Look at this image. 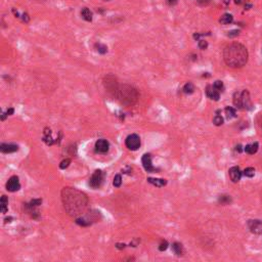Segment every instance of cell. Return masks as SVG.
<instances>
[{
    "instance_id": "obj_1",
    "label": "cell",
    "mask_w": 262,
    "mask_h": 262,
    "mask_svg": "<svg viewBox=\"0 0 262 262\" xmlns=\"http://www.w3.org/2000/svg\"><path fill=\"white\" fill-rule=\"evenodd\" d=\"M62 202L66 212L72 217H80L85 213L88 206L86 193L75 188H64L62 191Z\"/></svg>"
},
{
    "instance_id": "obj_2",
    "label": "cell",
    "mask_w": 262,
    "mask_h": 262,
    "mask_svg": "<svg viewBox=\"0 0 262 262\" xmlns=\"http://www.w3.org/2000/svg\"><path fill=\"white\" fill-rule=\"evenodd\" d=\"M248 50L243 44L231 43L224 48L223 60L228 67L242 68L248 62Z\"/></svg>"
},
{
    "instance_id": "obj_3",
    "label": "cell",
    "mask_w": 262,
    "mask_h": 262,
    "mask_svg": "<svg viewBox=\"0 0 262 262\" xmlns=\"http://www.w3.org/2000/svg\"><path fill=\"white\" fill-rule=\"evenodd\" d=\"M114 96L121 103L125 106H130L137 100L138 92L135 88L130 85H119L117 91L115 92Z\"/></svg>"
},
{
    "instance_id": "obj_4",
    "label": "cell",
    "mask_w": 262,
    "mask_h": 262,
    "mask_svg": "<svg viewBox=\"0 0 262 262\" xmlns=\"http://www.w3.org/2000/svg\"><path fill=\"white\" fill-rule=\"evenodd\" d=\"M234 105L240 110H250L252 107V102L249 92L247 90L236 92L234 95Z\"/></svg>"
},
{
    "instance_id": "obj_5",
    "label": "cell",
    "mask_w": 262,
    "mask_h": 262,
    "mask_svg": "<svg viewBox=\"0 0 262 262\" xmlns=\"http://www.w3.org/2000/svg\"><path fill=\"white\" fill-rule=\"evenodd\" d=\"M100 212L96 210H90L87 213H84V216H80L76 218V223L81 226H89L94 222L98 221L100 218Z\"/></svg>"
},
{
    "instance_id": "obj_6",
    "label": "cell",
    "mask_w": 262,
    "mask_h": 262,
    "mask_svg": "<svg viewBox=\"0 0 262 262\" xmlns=\"http://www.w3.org/2000/svg\"><path fill=\"white\" fill-rule=\"evenodd\" d=\"M105 178V173L102 170H95L89 179V186L93 189H98L102 186Z\"/></svg>"
},
{
    "instance_id": "obj_7",
    "label": "cell",
    "mask_w": 262,
    "mask_h": 262,
    "mask_svg": "<svg viewBox=\"0 0 262 262\" xmlns=\"http://www.w3.org/2000/svg\"><path fill=\"white\" fill-rule=\"evenodd\" d=\"M125 145L130 150H136L141 146V137L137 134H130L125 139Z\"/></svg>"
},
{
    "instance_id": "obj_8",
    "label": "cell",
    "mask_w": 262,
    "mask_h": 262,
    "mask_svg": "<svg viewBox=\"0 0 262 262\" xmlns=\"http://www.w3.org/2000/svg\"><path fill=\"white\" fill-rule=\"evenodd\" d=\"M103 84H105V87L107 89V91L110 93H112L114 95L115 92L117 91L118 87H119V84L117 83V80L116 78L112 75H109V76H107L105 78V80H103Z\"/></svg>"
},
{
    "instance_id": "obj_9",
    "label": "cell",
    "mask_w": 262,
    "mask_h": 262,
    "mask_svg": "<svg viewBox=\"0 0 262 262\" xmlns=\"http://www.w3.org/2000/svg\"><path fill=\"white\" fill-rule=\"evenodd\" d=\"M141 163H142V166H143V168H145V170L146 172H150V173H155V172L159 171L156 167L153 166L152 156H150V154H145V155L142 156Z\"/></svg>"
},
{
    "instance_id": "obj_10",
    "label": "cell",
    "mask_w": 262,
    "mask_h": 262,
    "mask_svg": "<svg viewBox=\"0 0 262 262\" xmlns=\"http://www.w3.org/2000/svg\"><path fill=\"white\" fill-rule=\"evenodd\" d=\"M20 188H21V183L19 180V177L16 176V175L10 177L8 179V181L6 182V189L8 192L14 193V192L19 191Z\"/></svg>"
},
{
    "instance_id": "obj_11",
    "label": "cell",
    "mask_w": 262,
    "mask_h": 262,
    "mask_svg": "<svg viewBox=\"0 0 262 262\" xmlns=\"http://www.w3.org/2000/svg\"><path fill=\"white\" fill-rule=\"evenodd\" d=\"M248 226L252 234H254V235L262 234V222L260 220H249Z\"/></svg>"
},
{
    "instance_id": "obj_12",
    "label": "cell",
    "mask_w": 262,
    "mask_h": 262,
    "mask_svg": "<svg viewBox=\"0 0 262 262\" xmlns=\"http://www.w3.org/2000/svg\"><path fill=\"white\" fill-rule=\"evenodd\" d=\"M110 143L106 139H98L95 142V150L99 154H106L109 152Z\"/></svg>"
},
{
    "instance_id": "obj_13",
    "label": "cell",
    "mask_w": 262,
    "mask_h": 262,
    "mask_svg": "<svg viewBox=\"0 0 262 262\" xmlns=\"http://www.w3.org/2000/svg\"><path fill=\"white\" fill-rule=\"evenodd\" d=\"M228 173H229V177H231V179L232 180V182H238L241 180V177H242V175H243V172L240 170V168L239 167H231V169H229L228 171Z\"/></svg>"
},
{
    "instance_id": "obj_14",
    "label": "cell",
    "mask_w": 262,
    "mask_h": 262,
    "mask_svg": "<svg viewBox=\"0 0 262 262\" xmlns=\"http://www.w3.org/2000/svg\"><path fill=\"white\" fill-rule=\"evenodd\" d=\"M206 94L209 98L213 100H218L220 98V91H218L213 85H208L206 88Z\"/></svg>"
},
{
    "instance_id": "obj_15",
    "label": "cell",
    "mask_w": 262,
    "mask_h": 262,
    "mask_svg": "<svg viewBox=\"0 0 262 262\" xmlns=\"http://www.w3.org/2000/svg\"><path fill=\"white\" fill-rule=\"evenodd\" d=\"M19 150V145H12V143H1L0 145V150L4 154H10L14 153Z\"/></svg>"
},
{
    "instance_id": "obj_16",
    "label": "cell",
    "mask_w": 262,
    "mask_h": 262,
    "mask_svg": "<svg viewBox=\"0 0 262 262\" xmlns=\"http://www.w3.org/2000/svg\"><path fill=\"white\" fill-rule=\"evenodd\" d=\"M148 181L150 183H152L153 185L158 186V188H162V186H165L167 184V180L166 179H161V178H152L149 177Z\"/></svg>"
},
{
    "instance_id": "obj_17",
    "label": "cell",
    "mask_w": 262,
    "mask_h": 262,
    "mask_svg": "<svg viewBox=\"0 0 262 262\" xmlns=\"http://www.w3.org/2000/svg\"><path fill=\"white\" fill-rule=\"evenodd\" d=\"M43 141H45V143L47 145H52L53 143H55L56 141H53L51 138V131H50V129L48 128H45L44 130V137H43Z\"/></svg>"
},
{
    "instance_id": "obj_18",
    "label": "cell",
    "mask_w": 262,
    "mask_h": 262,
    "mask_svg": "<svg viewBox=\"0 0 262 262\" xmlns=\"http://www.w3.org/2000/svg\"><path fill=\"white\" fill-rule=\"evenodd\" d=\"M258 148H259L258 142H254V143H251V145H247L244 150H245V152L247 154H249V155H254L255 153H257Z\"/></svg>"
},
{
    "instance_id": "obj_19",
    "label": "cell",
    "mask_w": 262,
    "mask_h": 262,
    "mask_svg": "<svg viewBox=\"0 0 262 262\" xmlns=\"http://www.w3.org/2000/svg\"><path fill=\"white\" fill-rule=\"evenodd\" d=\"M7 205H8V199H7L6 196H2L1 199H0V210H1L2 213H6L8 208H7Z\"/></svg>"
},
{
    "instance_id": "obj_20",
    "label": "cell",
    "mask_w": 262,
    "mask_h": 262,
    "mask_svg": "<svg viewBox=\"0 0 262 262\" xmlns=\"http://www.w3.org/2000/svg\"><path fill=\"white\" fill-rule=\"evenodd\" d=\"M172 249H173L174 253L176 254L177 256H180L183 254V246H182L180 243H174L173 245H172Z\"/></svg>"
},
{
    "instance_id": "obj_21",
    "label": "cell",
    "mask_w": 262,
    "mask_h": 262,
    "mask_svg": "<svg viewBox=\"0 0 262 262\" xmlns=\"http://www.w3.org/2000/svg\"><path fill=\"white\" fill-rule=\"evenodd\" d=\"M81 16H82V17H83L85 21H92V12H90V9L87 8V7H85V8L82 9Z\"/></svg>"
},
{
    "instance_id": "obj_22",
    "label": "cell",
    "mask_w": 262,
    "mask_h": 262,
    "mask_svg": "<svg viewBox=\"0 0 262 262\" xmlns=\"http://www.w3.org/2000/svg\"><path fill=\"white\" fill-rule=\"evenodd\" d=\"M232 21H234V17L231 16V14H229V13H225L223 14L221 17H220V20L219 21L221 24H223V25H228V24H231L232 23Z\"/></svg>"
},
{
    "instance_id": "obj_23",
    "label": "cell",
    "mask_w": 262,
    "mask_h": 262,
    "mask_svg": "<svg viewBox=\"0 0 262 262\" xmlns=\"http://www.w3.org/2000/svg\"><path fill=\"white\" fill-rule=\"evenodd\" d=\"M225 115H226V117L228 119H232V118H236V112L234 107H227L226 109H225Z\"/></svg>"
},
{
    "instance_id": "obj_24",
    "label": "cell",
    "mask_w": 262,
    "mask_h": 262,
    "mask_svg": "<svg viewBox=\"0 0 262 262\" xmlns=\"http://www.w3.org/2000/svg\"><path fill=\"white\" fill-rule=\"evenodd\" d=\"M195 90V86L192 83V82H188L183 86V92L186 93V94H192Z\"/></svg>"
},
{
    "instance_id": "obj_25",
    "label": "cell",
    "mask_w": 262,
    "mask_h": 262,
    "mask_svg": "<svg viewBox=\"0 0 262 262\" xmlns=\"http://www.w3.org/2000/svg\"><path fill=\"white\" fill-rule=\"evenodd\" d=\"M95 48H96V50H98L99 53H102V55H105V53L107 52V45L102 44V43H96V44H95Z\"/></svg>"
},
{
    "instance_id": "obj_26",
    "label": "cell",
    "mask_w": 262,
    "mask_h": 262,
    "mask_svg": "<svg viewBox=\"0 0 262 262\" xmlns=\"http://www.w3.org/2000/svg\"><path fill=\"white\" fill-rule=\"evenodd\" d=\"M219 203L222 204V205H228L229 203H231V196H220L219 198Z\"/></svg>"
},
{
    "instance_id": "obj_27",
    "label": "cell",
    "mask_w": 262,
    "mask_h": 262,
    "mask_svg": "<svg viewBox=\"0 0 262 262\" xmlns=\"http://www.w3.org/2000/svg\"><path fill=\"white\" fill-rule=\"evenodd\" d=\"M113 184H114L115 188H120V186H121V184H122V176H121L120 174L115 175Z\"/></svg>"
},
{
    "instance_id": "obj_28",
    "label": "cell",
    "mask_w": 262,
    "mask_h": 262,
    "mask_svg": "<svg viewBox=\"0 0 262 262\" xmlns=\"http://www.w3.org/2000/svg\"><path fill=\"white\" fill-rule=\"evenodd\" d=\"M243 174L245 175V176L250 177V178H251V177H253V176H254V174H255V170H254V168H252V167L246 168V169L244 170Z\"/></svg>"
},
{
    "instance_id": "obj_29",
    "label": "cell",
    "mask_w": 262,
    "mask_h": 262,
    "mask_svg": "<svg viewBox=\"0 0 262 262\" xmlns=\"http://www.w3.org/2000/svg\"><path fill=\"white\" fill-rule=\"evenodd\" d=\"M70 164H71V159L67 158V159H64V160L62 161V162H60V169H66V168H68V167L70 166Z\"/></svg>"
},
{
    "instance_id": "obj_30",
    "label": "cell",
    "mask_w": 262,
    "mask_h": 262,
    "mask_svg": "<svg viewBox=\"0 0 262 262\" xmlns=\"http://www.w3.org/2000/svg\"><path fill=\"white\" fill-rule=\"evenodd\" d=\"M213 123L216 125V126H220V125L223 124V118H222L221 116H219V115H217V116L214 117Z\"/></svg>"
},
{
    "instance_id": "obj_31",
    "label": "cell",
    "mask_w": 262,
    "mask_h": 262,
    "mask_svg": "<svg viewBox=\"0 0 262 262\" xmlns=\"http://www.w3.org/2000/svg\"><path fill=\"white\" fill-rule=\"evenodd\" d=\"M213 86L217 89L218 91H222V90H223V83H222V82L219 81V80L215 81L214 84H213Z\"/></svg>"
},
{
    "instance_id": "obj_32",
    "label": "cell",
    "mask_w": 262,
    "mask_h": 262,
    "mask_svg": "<svg viewBox=\"0 0 262 262\" xmlns=\"http://www.w3.org/2000/svg\"><path fill=\"white\" fill-rule=\"evenodd\" d=\"M29 204H30L31 206L38 207V206H40L41 204H42V200L41 199H34V200H32Z\"/></svg>"
},
{
    "instance_id": "obj_33",
    "label": "cell",
    "mask_w": 262,
    "mask_h": 262,
    "mask_svg": "<svg viewBox=\"0 0 262 262\" xmlns=\"http://www.w3.org/2000/svg\"><path fill=\"white\" fill-rule=\"evenodd\" d=\"M168 248V243L167 241H162L160 244V246H159V250L160 251H165Z\"/></svg>"
},
{
    "instance_id": "obj_34",
    "label": "cell",
    "mask_w": 262,
    "mask_h": 262,
    "mask_svg": "<svg viewBox=\"0 0 262 262\" xmlns=\"http://www.w3.org/2000/svg\"><path fill=\"white\" fill-rule=\"evenodd\" d=\"M199 47L201 49H206L208 47V42L206 40H200L199 41Z\"/></svg>"
},
{
    "instance_id": "obj_35",
    "label": "cell",
    "mask_w": 262,
    "mask_h": 262,
    "mask_svg": "<svg viewBox=\"0 0 262 262\" xmlns=\"http://www.w3.org/2000/svg\"><path fill=\"white\" fill-rule=\"evenodd\" d=\"M240 34V31L239 30H232V31H231V32H228V37H231V38H232V37H236V36H238Z\"/></svg>"
},
{
    "instance_id": "obj_36",
    "label": "cell",
    "mask_w": 262,
    "mask_h": 262,
    "mask_svg": "<svg viewBox=\"0 0 262 262\" xmlns=\"http://www.w3.org/2000/svg\"><path fill=\"white\" fill-rule=\"evenodd\" d=\"M116 247L118 249H124L125 247H126V245H125V244H117Z\"/></svg>"
},
{
    "instance_id": "obj_37",
    "label": "cell",
    "mask_w": 262,
    "mask_h": 262,
    "mask_svg": "<svg viewBox=\"0 0 262 262\" xmlns=\"http://www.w3.org/2000/svg\"><path fill=\"white\" fill-rule=\"evenodd\" d=\"M209 1L210 0H197V2L201 3V4H206V3H208Z\"/></svg>"
},
{
    "instance_id": "obj_38",
    "label": "cell",
    "mask_w": 262,
    "mask_h": 262,
    "mask_svg": "<svg viewBox=\"0 0 262 262\" xmlns=\"http://www.w3.org/2000/svg\"><path fill=\"white\" fill-rule=\"evenodd\" d=\"M168 3H169L170 5H174L177 3V0H168Z\"/></svg>"
},
{
    "instance_id": "obj_39",
    "label": "cell",
    "mask_w": 262,
    "mask_h": 262,
    "mask_svg": "<svg viewBox=\"0 0 262 262\" xmlns=\"http://www.w3.org/2000/svg\"><path fill=\"white\" fill-rule=\"evenodd\" d=\"M13 109H9V110H7V112H6V115L7 116H10V115H12L13 114Z\"/></svg>"
},
{
    "instance_id": "obj_40",
    "label": "cell",
    "mask_w": 262,
    "mask_h": 262,
    "mask_svg": "<svg viewBox=\"0 0 262 262\" xmlns=\"http://www.w3.org/2000/svg\"><path fill=\"white\" fill-rule=\"evenodd\" d=\"M241 148H242L241 145H238V146H236V150H239V152H242V149H241Z\"/></svg>"
}]
</instances>
